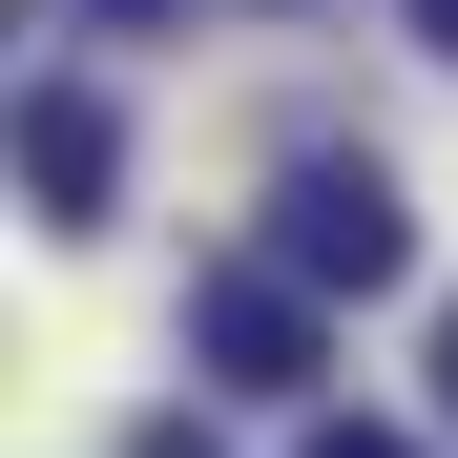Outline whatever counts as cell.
<instances>
[{
	"instance_id": "obj_1",
	"label": "cell",
	"mask_w": 458,
	"mask_h": 458,
	"mask_svg": "<svg viewBox=\"0 0 458 458\" xmlns=\"http://www.w3.org/2000/svg\"><path fill=\"white\" fill-rule=\"evenodd\" d=\"M271 250L313 271V292H396L417 271V208H396L375 146H292V167H271Z\"/></svg>"
},
{
	"instance_id": "obj_2",
	"label": "cell",
	"mask_w": 458,
	"mask_h": 458,
	"mask_svg": "<svg viewBox=\"0 0 458 458\" xmlns=\"http://www.w3.org/2000/svg\"><path fill=\"white\" fill-rule=\"evenodd\" d=\"M313 313H334V292L292 271V250H250V271H208V292H188V334H208L229 396H313Z\"/></svg>"
},
{
	"instance_id": "obj_3",
	"label": "cell",
	"mask_w": 458,
	"mask_h": 458,
	"mask_svg": "<svg viewBox=\"0 0 458 458\" xmlns=\"http://www.w3.org/2000/svg\"><path fill=\"white\" fill-rule=\"evenodd\" d=\"M21 188H42V229H105V188H125V125H105L84 84H42V105H21Z\"/></svg>"
},
{
	"instance_id": "obj_4",
	"label": "cell",
	"mask_w": 458,
	"mask_h": 458,
	"mask_svg": "<svg viewBox=\"0 0 458 458\" xmlns=\"http://www.w3.org/2000/svg\"><path fill=\"white\" fill-rule=\"evenodd\" d=\"M292 458H437V437H396V417H313Z\"/></svg>"
},
{
	"instance_id": "obj_5",
	"label": "cell",
	"mask_w": 458,
	"mask_h": 458,
	"mask_svg": "<svg viewBox=\"0 0 458 458\" xmlns=\"http://www.w3.org/2000/svg\"><path fill=\"white\" fill-rule=\"evenodd\" d=\"M125 458H229V437H208V417H146V437H125Z\"/></svg>"
},
{
	"instance_id": "obj_6",
	"label": "cell",
	"mask_w": 458,
	"mask_h": 458,
	"mask_svg": "<svg viewBox=\"0 0 458 458\" xmlns=\"http://www.w3.org/2000/svg\"><path fill=\"white\" fill-rule=\"evenodd\" d=\"M396 21H417V42H437V63H458V0H396Z\"/></svg>"
},
{
	"instance_id": "obj_7",
	"label": "cell",
	"mask_w": 458,
	"mask_h": 458,
	"mask_svg": "<svg viewBox=\"0 0 458 458\" xmlns=\"http://www.w3.org/2000/svg\"><path fill=\"white\" fill-rule=\"evenodd\" d=\"M437 417H458V313H437Z\"/></svg>"
}]
</instances>
